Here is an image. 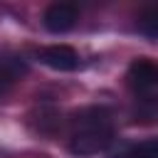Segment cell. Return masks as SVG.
<instances>
[{
	"label": "cell",
	"mask_w": 158,
	"mask_h": 158,
	"mask_svg": "<svg viewBox=\"0 0 158 158\" xmlns=\"http://www.w3.org/2000/svg\"><path fill=\"white\" fill-rule=\"evenodd\" d=\"M42 64H47L54 72H74L79 67V54L69 44H52L40 52Z\"/></svg>",
	"instance_id": "obj_4"
},
{
	"label": "cell",
	"mask_w": 158,
	"mask_h": 158,
	"mask_svg": "<svg viewBox=\"0 0 158 158\" xmlns=\"http://www.w3.org/2000/svg\"><path fill=\"white\" fill-rule=\"evenodd\" d=\"M27 74V62L20 54L0 52V91H7L12 84H17Z\"/></svg>",
	"instance_id": "obj_5"
},
{
	"label": "cell",
	"mask_w": 158,
	"mask_h": 158,
	"mask_svg": "<svg viewBox=\"0 0 158 158\" xmlns=\"http://www.w3.org/2000/svg\"><path fill=\"white\" fill-rule=\"evenodd\" d=\"M79 20V7L74 2H54L44 10V27L52 32V35H64L69 32Z\"/></svg>",
	"instance_id": "obj_3"
},
{
	"label": "cell",
	"mask_w": 158,
	"mask_h": 158,
	"mask_svg": "<svg viewBox=\"0 0 158 158\" xmlns=\"http://www.w3.org/2000/svg\"><path fill=\"white\" fill-rule=\"evenodd\" d=\"M111 158H158V138H148V141L126 146L118 153H114Z\"/></svg>",
	"instance_id": "obj_7"
},
{
	"label": "cell",
	"mask_w": 158,
	"mask_h": 158,
	"mask_svg": "<svg viewBox=\"0 0 158 158\" xmlns=\"http://www.w3.org/2000/svg\"><path fill=\"white\" fill-rule=\"evenodd\" d=\"M116 138V123L106 106L79 109L69 118V151L74 156H96Z\"/></svg>",
	"instance_id": "obj_1"
},
{
	"label": "cell",
	"mask_w": 158,
	"mask_h": 158,
	"mask_svg": "<svg viewBox=\"0 0 158 158\" xmlns=\"http://www.w3.org/2000/svg\"><path fill=\"white\" fill-rule=\"evenodd\" d=\"M126 81L131 86V91L143 99V96H153L158 91V62L148 59V57H138L128 64L126 72Z\"/></svg>",
	"instance_id": "obj_2"
},
{
	"label": "cell",
	"mask_w": 158,
	"mask_h": 158,
	"mask_svg": "<svg viewBox=\"0 0 158 158\" xmlns=\"http://www.w3.org/2000/svg\"><path fill=\"white\" fill-rule=\"evenodd\" d=\"M136 30H138L143 37L158 42V2H156V5H148V7H143V10L138 12V17H136Z\"/></svg>",
	"instance_id": "obj_6"
}]
</instances>
